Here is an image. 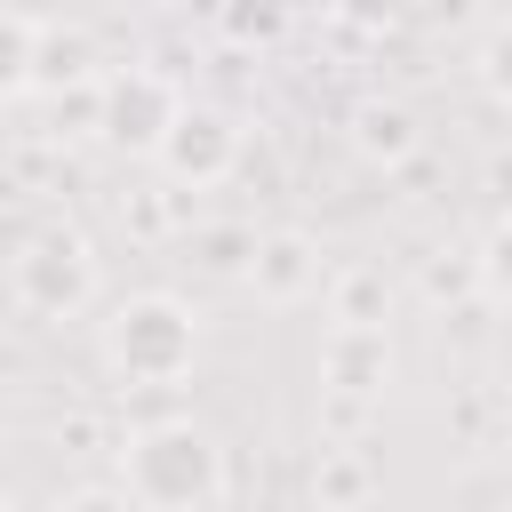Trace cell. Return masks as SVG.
<instances>
[{"instance_id":"obj_1","label":"cell","mask_w":512,"mask_h":512,"mask_svg":"<svg viewBox=\"0 0 512 512\" xmlns=\"http://www.w3.org/2000/svg\"><path fill=\"white\" fill-rule=\"evenodd\" d=\"M120 496L136 512H216L224 504V448L208 424L192 416H168V424H144L128 448H120Z\"/></svg>"},{"instance_id":"obj_2","label":"cell","mask_w":512,"mask_h":512,"mask_svg":"<svg viewBox=\"0 0 512 512\" xmlns=\"http://www.w3.org/2000/svg\"><path fill=\"white\" fill-rule=\"evenodd\" d=\"M96 352H104V368H112L120 384H176V376L192 368V352H200V320H192L184 296L144 288V296H128V304H112Z\"/></svg>"},{"instance_id":"obj_3","label":"cell","mask_w":512,"mask_h":512,"mask_svg":"<svg viewBox=\"0 0 512 512\" xmlns=\"http://www.w3.org/2000/svg\"><path fill=\"white\" fill-rule=\"evenodd\" d=\"M184 104H192V96H184L168 72L120 64V72H104V88H96V136H104L112 152H128V160H160V144H168V128H176Z\"/></svg>"},{"instance_id":"obj_4","label":"cell","mask_w":512,"mask_h":512,"mask_svg":"<svg viewBox=\"0 0 512 512\" xmlns=\"http://www.w3.org/2000/svg\"><path fill=\"white\" fill-rule=\"evenodd\" d=\"M8 288H16L24 312H40V320H72V312L96 304V248H88L72 224H48V232H32V240L16 248Z\"/></svg>"},{"instance_id":"obj_5","label":"cell","mask_w":512,"mask_h":512,"mask_svg":"<svg viewBox=\"0 0 512 512\" xmlns=\"http://www.w3.org/2000/svg\"><path fill=\"white\" fill-rule=\"evenodd\" d=\"M232 160H240V120L224 104H184L176 128H168V144H160V168L200 192V184H224Z\"/></svg>"},{"instance_id":"obj_6","label":"cell","mask_w":512,"mask_h":512,"mask_svg":"<svg viewBox=\"0 0 512 512\" xmlns=\"http://www.w3.org/2000/svg\"><path fill=\"white\" fill-rule=\"evenodd\" d=\"M320 280H328V264H320V240L312 232H264L248 248V288L264 304H304Z\"/></svg>"},{"instance_id":"obj_7","label":"cell","mask_w":512,"mask_h":512,"mask_svg":"<svg viewBox=\"0 0 512 512\" xmlns=\"http://www.w3.org/2000/svg\"><path fill=\"white\" fill-rule=\"evenodd\" d=\"M320 376L336 384V392H384V376H392V344H384V328H328V344H320Z\"/></svg>"},{"instance_id":"obj_8","label":"cell","mask_w":512,"mask_h":512,"mask_svg":"<svg viewBox=\"0 0 512 512\" xmlns=\"http://www.w3.org/2000/svg\"><path fill=\"white\" fill-rule=\"evenodd\" d=\"M96 72V40L80 24H48L40 16V40H32V88H72Z\"/></svg>"},{"instance_id":"obj_9","label":"cell","mask_w":512,"mask_h":512,"mask_svg":"<svg viewBox=\"0 0 512 512\" xmlns=\"http://www.w3.org/2000/svg\"><path fill=\"white\" fill-rule=\"evenodd\" d=\"M352 144H360L368 160H408V152H416V120H408L400 104H360V112H352Z\"/></svg>"},{"instance_id":"obj_10","label":"cell","mask_w":512,"mask_h":512,"mask_svg":"<svg viewBox=\"0 0 512 512\" xmlns=\"http://www.w3.org/2000/svg\"><path fill=\"white\" fill-rule=\"evenodd\" d=\"M32 40H40V16H0V96L32 88Z\"/></svg>"},{"instance_id":"obj_11","label":"cell","mask_w":512,"mask_h":512,"mask_svg":"<svg viewBox=\"0 0 512 512\" xmlns=\"http://www.w3.org/2000/svg\"><path fill=\"white\" fill-rule=\"evenodd\" d=\"M472 72H480V88H488L496 104H512V16H496V24L480 32V48H472Z\"/></svg>"},{"instance_id":"obj_12","label":"cell","mask_w":512,"mask_h":512,"mask_svg":"<svg viewBox=\"0 0 512 512\" xmlns=\"http://www.w3.org/2000/svg\"><path fill=\"white\" fill-rule=\"evenodd\" d=\"M480 288L512 312V216H496V224H488V240H480Z\"/></svg>"},{"instance_id":"obj_13","label":"cell","mask_w":512,"mask_h":512,"mask_svg":"<svg viewBox=\"0 0 512 512\" xmlns=\"http://www.w3.org/2000/svg\"><path fill=\"white\" fill-rule=\"evenodd\" d=\"M48 512H128V496H112V488H72V496H56Z\"/></svg>"},{"instance_id":"obj_14","label":"cell","mask_w":512,"mask_h":512,"mask_svg":"<svg viewBox=\"0 0 512 512\" xmlns=\"http://www.w3.org/2000/svg\"><path fill=\"white\" fill-rule=\"evenodd\" d=\"M0 512H8V496H0Z\"/></svg>"}]
</instances>
